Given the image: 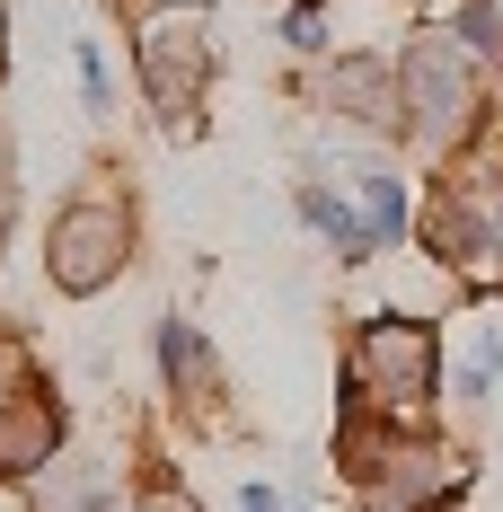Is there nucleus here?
<instances>
[{
  "label": "nucleus",
  "instance_id": "nucleus-1",
  "mask_svg": "<svg viewBox=\"0 0 503 512\" xmlns=\"http://www.w3.org/2000/svg\"><path fill=\"white\" fill-rule=\"evenodd\" d=\"M142 256V204L124 168H89L45 221V283L62 301H98L124 283V265Z\"/></svg>",
  "mask_w": 503,
  "mask_h": 512
},
{
  "label": "nucleus",
  "instance_id": "nucleus-2",
  "mask_svg": "<svg viewBox=\"0 0 503 512\" xmlns=\"http://www.w3.org/2000/svg\"><path fill=\"white\" fill-rule=\"evenodd\" d=\"M398 115H406V151L424 159H459L477 142V124H486V62L459 45L451 27H406L398 45Z\"/></svg>",
  "mask_w": 503,
  "mask_h": 512
},
{
  "label": "nucleus",
  "instance_id": "nucleus-3",
  "mask_svg": "<svg viewBox=\"0 0 503 512\" xmlns=\"http://www.w3.org/2000/svg\"><path fill=\"white\" fill-rule=\"evenodd\" d=\"M212 71H221V45H212L203 0H142L133 9V89H142V106H151V124L168 142L203 133Z\"/></svg>",
  "mask_w": 503,
  "mask_h": 512
},
{
  "label": "nucleus",
  "instance_id": "nucleus-4",
  "mask_svg": "<svg viewBox=\"0 0 503 512\" xmlns=\"http://www.w3.org/2000/svg\"><path fill=\"white\" fill-rule=\"evenodd\" d=\"M433 398H442V327H433V318H406V309L353 318V336H345V407L424 424Z\"/></svg>",
  "mask_w": 503,
  "mask_h": 512
},
{
  "label": "nucleus",
  "instance_id": "nucleus-5",
  "mask_svg": "<svg viewBox=\"0 0 503 512\" xmlns=\"http://www.w3.org/2000/svg\"><path fill=\"white\" fill-rule=\"evenodd\" d=\"M309 115L345 142V133H371V142H406V115H398V62L389 53H318L301 80Z\"/></svg>",
  "mask_w": 503,
  "mask_h": 512
},
{
  "label": "nucleus",
  "instance_id": "nucleus-6",
  "mask_svg": "<svg viewBox=\"0 0 503 512\" xmlns=\"http://www.w3.org/2000/svg\"><path fill=\"white\" fill-rule=\"evenodd\" d=\"M151 354H159V398L186 415L195 433H221V424H230V371L212 354V336H203L186 309H159Z\"/></svg>",
  "mask_w": 503,
  "mask_h": 512
},
{
  "label": "nucleus",
  "instance_id": "nucleus-7",
  "mask_svg": "<svg viewBox=\"0 0 503 512\" xmlns=\"http://www.w3.org/2000/svg\"><path fill=\"white\" fill-rule=\"evenodd\" d=\"M71 451V407L45 371L0 380V486H36L53 460Z\"/></svg>",
  "mask_w": 503,
  "mask_h": 512
},
{
  "label": "nucleus",
  "instance_id": "nucleus-8",
  "mask_svg": "<svg viewBox=\"0 0 503 512\" xmlns=\"http://www.w3.org/2000/svg\"><path fill=\"white\" fill-rule=\"evenodd\" d=\"M292 212H301V230L336 256V265H371V256H380V239H371L362 204H353L336 177H309V168H301V177H292Z\"/></svg>",
  "mask_w": 503,
  "mask_h": 512
},
{
  "label": "nucleus",
  "instance_id": "nucleus-9",
  "mask_svg": "<svg viewBox=\"0 0 503 512\" xmlns=\"http://www.w3.org/2000/svg\"><path fill=\"white\" fill-rule=\"evenodd\" d=\"M27 512H133V486H115V468H106V460L62 451V460L27 486Z\"/></svg>",
  "mask_w": 503,
  "mask_h": 512
},
{
  "label": "nucleus",
  "instance_id": "nucleus-10",
  "mask_svg": "<svg viewBox=\"0 0 503 512\" xmlns=\"http://www.w3.org/2000/svg\"><path fill=\"white\" fill-rule=\"evenodd\" d=\"M503 380V327H468V362H459V398L468 407H486Z\"/></svg>",
  "mask_w": 503,
  "mask_h": 512
},
{
  "label": "nucleus",
  "instance_id": "nucleus-11",
  "mask_svg": "<svg viewBox=\"0 0 503 512\" xmlns=\"http://www.w3.org/2000/svg\"><path fill=\"white\" fill-rule=\"evenodd\" d=\"M451 36L495 71V62H503V0H459V9H451Z\"/></svg>",
  "mask_w": 503,
  "mask_h": 512
},
{
  "label": "nucleus",
  "instance_id": "nucleus-12",
  "mask_svg": "<svg viewBox=\"0 0 503 512\" xmlns=\"http://www.w3.org/2000/svg\"><path fill=\"white\" fill-rule=\"evenodd\" d=\"M133 512H203V504H195V486L168 460H142L133 468Z\"/></svg>",
  "mask_w": 503,
  "mask_h": 512
},
{
  "label": "nucleus",
  "instance_id": "nucleus-13",
  "mask_svg": "<svg viewBox=\"0 0 503 512\" xmlns=\"http://www.w3.org/2000/svg\"><path fill=\"white\" fill-rule=\"evenodd\" d=\"M274 45H292L301 62L336 53V45H327V9H309V0H283V18H274Z\"/></svg>",
  "mask_w": 503,
  "mask_h": 512
},
{
  "label": "nucleus",
  "instance_id": "nucleus-14",
  "mask_svg": "<svg viewBox=\"0 0 503 512\" xmlns=\"http://www.w3.org/2000/svg\"><path fill=\"white\" fill-rule=\"evenodd\" d=\"M71 71H80V106L89 115H115V71H106V45H71Z\"/></svg>",
  "mask_w": 503,
  "mask_h": 512
},
{
  "label": "nucleus",
  "instance_id": "nucleus-15",
  "mask_svg": "<svg viewBox=\"0 0 503 512\" xmlns=\"http://www.w3.org/2000/svg\"><path fill=\"white\" fill-rule=\"evenodd\" d=\"M9 230H18V133L0 124V248H9Z\"/></svg>",
  "mask_w": 503,
  "mask_h": 512
},
{
  "label": "nucleus",
  "instance_id": "nucleus-16",
  "mask_svg": "<svg viewBox=\"0 0 503 512\" xmlns=\"http://www.w3.org/2000/svg\"><path fill=\"white\" fill-rule=\"evenodd\" d=\"M239 512H309V504L292 486H274V477H248V486H239Z\"/></svg>",
  "mask_w": 503,
  "mask_h": 512
},
{
  "label": "nucleus",
  "instance_id": "nucleus-17",
  "mask_svg": "<svg viewBox=\"0 0 503 512\" xmlns=\"http://www.w3.org/2000/svg\"><path fill=\"white\" fill-rule=\"evenodd\" d=\"M0 80H9V0H0Z\"/></svg>",
  "mask_w": 503,
  "mask_h": 512
},
{
  "label": "nucleus",
  "instance_id": "nucleus-18",
  "mask_svg": "<svg viewBox=\"0 0 503 512\" xmlns=\"http://www.w3.org/2000/svg\"><path fill=\"white\" fill-rule=\"evenodd\" d=\"M309 9H336V0H309Z\"/></svg>",
  "mask_w": 503,
  "mask_h": 512
}]
</instances>
